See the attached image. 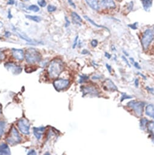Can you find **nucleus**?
<instances>
[{
  "instance_id": "nucleus-48",
  "label": "nucleus",
  "mask_w": 154,
  "mask_h": 155,
  "mask_svg": "<svg viewBox=\"0 0 154 155\" xmlns=\"http://www.w3.org/2000/svg\"><path fill=\"white\" fill-rule=\"evenodd\" d=\"M3 23L1 22V21H0V29L2 28L3 27Z\"/></svg>"
},
{
  "instance_id": "nucleus-50",
  "label": "nucleus",
  "mask_w": 154,
  "mask_h": 155,
  "mask_svg": "<svg viewBox=\"0 0 154 155\" xmlns=\"http://www.w3.org/2000/svg\"><path fill=\"white\" fill-rule=\"evenodd\" d=\"M26 1H29V0H26Z\"/></svg>"
},
{
  "instance_id": "nucleus-37",
  "label": "nucleus",
  "mask_w": 154,
  "mask_h": 155,
  "mask_svg": "<svg viewBox=\"0 0 154 155\" xmlns=\"http://www.w3.org/2000/svg\"><path fill=\"white\" fill-rule=\"evenodd\" d=\"M67 1L69 3V4H70L71 6H73L74 8H76V6H75V3L73 2L72 0H67Z\"/></svg>"
},
{
  "instance_id": "nucleus-45",
  "label": "nucleus",
  "mask_w": 154,
  "mask_h": 155,
  "mask_svg": "<svg viewBox=\"0 0 154 155\" xmlns=\"http://www.w3.org/2000/svg\"><path fill=\"white\" fill-rule=\"evenodd\" d=\"M7 17H8V18H9V19H11V18L13 17V16H12V14H11L10 9L9 10V12H8V16H7Z\"/></svg>"
},
{
  "instance_id": "nucleus-38",
  "label": "nucleus",
  "mask_w": 154,
  "mask_h": 155,
  "mask_svg": "<svg viewBox=\"0 0 154 155\" xmlns=\"http://www.w3.org/2000/svg\"><path fill=\"white\" fill-rule=\"evenodd\" d=\"M5 56H4V54L0 51V61H2L4 59Z\"/></svg>"
},
{
  "instance_id": "nucleus-7",
  "label": "nucleus",
  "mask_w": 154,
  "mask_h": 155,
  "mask_svg": "<svg viewBox=\"0 0 154 155\" xmlns=\"http://www.w3.org/2000/svg\"><path fill=\"white\" fill-rule=\"evenodd\" d=\"M53 87L58 91H60L67 88L70 85V81L67 79H55L53 83Z\"/></svg>"
},
{
  "instance_id": "nucleus-30",
  "label": "nucleus",
  "mask_w": 154,
  "mask_h": 155,
  "mask_svg": "<svg viewBox=\"0 0 154 155\" xmlns=\"http://www.w3.org/2000/svg\"><path fill=\"white\" fill-rule=\"evenodd\" d=\"M78 36L77 35V36H76L75 38L74 44H73V46H72L74 49H75L76 48V46L78 45Z\"/></svg>"
},
{
  "instance_id": "nucleus-28",
  "label": "nucleus",
  "mask_w": 154,
  "mask_h": 155,
  "mask_svg": "<svg viewBox=\"0 0 154 155\" xmlns=\"http://www.w3.org/2000/svg\"><path fill=\"white\" fill-rule=\"evenodd\" d=\"M57 10V7L55 6H52V5H49L48 6V11L49 12H54Z\"/></svg>"
},
{
  "instance_id": "nucleus-22",
  "label": "nucleus",
  "mask_w": 154,
  "mask_h": 155,
  "mask_svg": "<svg viewBox=\"0 0 154 155\" xmlns=\"http://www.w3.org/2000/svg\"><path fill=\"white\" fill-rule=\"evenodd\" d=\"M148 120L146 118H143L140 120V128L142 130H144L146 127H147V125L148 123Z\"/></svg>"
},
{
  "instance_id": "nucleus-3",
  "label": "nucleus",
  "mask_w": 154,
  "mask_h": 155,
  "mask_svg": "<svg viewBox=\"0 0 154 155\" xmlns=\"http://www.w3.org/2000/svg\"><path fill=\"white\" fill-rule=\"evenodd\" d=\"M6 141L11 145H17L21 142V137L18 130L14 126H12L10 130L9 135L7 136Z\"/></svg>"
},
{
  "instance_id": "nucleus-13",
  "label": "nucleus",
  "mask_w": 154,
  "mask_h": 155,
  "mask_svg": "<svg viewBox=\"0 0 154 155\" xmlns=\"http://www.w3.org/2000/svg\"><path fill=\"white\" fill-rule=\"evenodd\" d=\"M104 88H107V89L110 90L111 91H117L118 88L116 85L110 79H106L104 82Z\"/></svg>"
},
{
  "instance_id": "nucleus-35",
  "label": "nucleus",
  "mask_w": 154,
  "mask_h": 155,
  "mask_svg": "<svg viewBox=\"0 0 154 155\" xmlns=\"http://www.w3.org/2000/svg\"><path fill=\"white\" fill-rule=\"evenodd\" d=\"M122 58H123V60L125 61V63H126L127 65L129 67H130V64H129V63L128 60H127V58H126V57H125V56H122Z\"/></svg>"
},
{
  "instance_id": "nucleus-36",
  "label": "nucleus",
  "mask_w": 154,
  "mask_h": 155,
  "mask_svg": "<svg viewBox=\"0 0 154 155\" xmlns=\"http://www.w3.org/2000/svg\"><path fill=\"white\" fill-rule=\"evenodd\" d=\"M106 68L107 69V70H108L109 73H111V72H112V67H111V66L109 65H108L107 63H106Z\"/></svg>"
},
{
  "instance_id": "nucleus-19",
  "label": "nucleus",
  "mask_w": 154,
  "mask_h": 155,
  "mask_svg": "<svg viewBox=\"0 0 154 155\" xmlns=\"http://www.w3.org/2000/svg\"><path fill=\"white\" fill-rule=\"evenodd\" d=\"M72 18L75 23L81 26V23L82 22V19L78 13H76L75 12H72Z\"/></svg>"
},
{
  "instance_id": "nucleus-12",
  "label": "nucleus",
  "mask_w": 154,
  "mask_h": 155,
  "mask_svg": "<svg viewBox=\"0 0 154 155\" xmlns=\"http://www.w3.org/2000/svg\"><path fill=\"white\" fill-rule=\"evenodd\" d=\"M46 128L44 127H34L33 128V131H34V135L35 136V137L38 139V140H40L41 138L42 137V136L45 131Z\"/></svg>"
},
{
  "instance_id": "nucleus-44",
  "label": "nucleus",
  "mask_w": 154,
  "mask_h": 155,
  "mask_svg": "<svg viewBox=\"0 0 154 155\" xmlns=\"http://www.w3.org/2000/svg\"><path fill=\"white\" fill-rule=\"evenodd\" d=\"M10 35H11V33H10V32H9V31H7V32H5V37H6L8 38V37H9Z\"/></svg>"
},
{
  "instance_id": "nucleus-18",
  "label": "nucleus",
  "mask_w": 154,
  "mask_h": 155,
  "mask_svg": "<svg viewBox=\"0 0 154 155\" xmlns=\"http://www.w3.org/2000/svg\"><path fill=\"white\" fill-rule=\"evenodd\" d=\"M143 8L146 11H149L152 5V0H141Z\"/></svg>"
},
{
  "instance_id": "nucleus-40",
  "label": "nucleus",
  "mask_w": 154,
  "mask_h": 155,
  "mask_svg": "<svg viewBox=\"0 0 154 155\" xmlns=\"http://www.w3.org/2000/svg\"><path fill=\"white\" fill-rule=\"evenodd\" d=\"M81 54L83 55H86V54H90V52L87 49H83L81 52Z\"/></svg>"
},
{
  "instance_id": "nucleus-34",
  "label": "nucleus",
  "mask_w": 154,
  "mask_h": 155,
  "mask_svg": "<svg viewBox=\"0 0 154 155\" xmlns=\"http://www.w3.org/2000/svg\"><path fill=\"white\" fill-rule=\"evenodd\" d=\"M65 21H66V23H65V27H67L69 26V25H70L71 24V23L70 21H69V20H68V18L66 17H65Z\"/></svg>"
},
{
  "instance_id": "nucleus-42",
  "label": "nucleus",
  "mask_w": 154,
  "mask_h": 155,
  "mask_svg": "<svg viewBox=\"0 0 154 155\" xmlns=\"http://www.w3.org/2000/svg\"><path fill=\"white\" fill-rule=\"evenodd\" d=\"M15 3V0H8V2H7V4L9 5H13Z\"/></svg>"
},
{
  "instance_id": "nucleus-15",
  "label": "nucleus",
  "mask_w": 154,
  "mask_h": 155,
  "mask_svg": "<svg viewBox=\"0 0 154 155\" xmlns=\"http://www.w3.org/2000/svg\"><path fill=\"white\" fill-rule=\"evenodd\" d=\"M0 154H10V150L8 145L4 143L0 144Z\"/></svg>"
},
{
  "instance_id": "nucleus-5",
  "label": "nucleus",
  "mask_w": 154,
  "mask_h": 155,
  "mask_svg": "<svg viewBox=\"0 0 154 155\" xmlns=\"http://www.w3.org/2000/svg\"><path fill=\"white\" fill-rule=\"evenodd\" d=\"M127 106L132 108L138 117H141L143 115L144 107V102H136L135 101V100H132V101L127 103Z\"/></svg>"
},
{
  "instance_id": "nucleus-47",
  "label": "nucleus",
  "mask_w": 154,
  "mask_h": 155,
  "mask_svg": "<svg viewBox=\"0 0 154 155\" xmlns=\"http://www.w3.org/2000/svg\"><path fill=\"white\" fill-rule=\"evenodd\" d=\"M147 89L149 91H150V92H153L154 90H153V88H149V87H147Z\"/></svg>"
},
{
  "instance_id": "nucleus-25",
  "label": "nucleus",
  "mask_w": 154,
  "mask_h": 155,
  "mask_svg": "<svg viewBox=\"0 0 154 155\" xmlns=\"http://www.w3.org/2000/svg\"><path fill=\"white\" fill-rule=\"evenodd\" d=\"M89 79V76L85 74H83L82 75H80V80H79V83H83L84 82H85L86 80Z\"/></svg>"
},
{
  "instance_id": "nucleus-27",
  "label": "nucleus",
  "mask_w": 154,
  "mask_h": 155,
  "mask_svg": "<svg viewBox=\"0 0 154 155\" xmlns=\"http://www.w3.org/2000/svg\"><path fill=\"white\" fill-rule=\"evenodd\" d=\"M132 97L130 96H128L126 93L123 92L122 93V96L121 98V102H123V100H125V99H131Z\"/></svg>"
},
{
  "instance_id": "nucleus-6",
  "label": "nucleus",
  "mask_w": 154,
  "mask_h": 155,
  "mask_svg": "<svg viewBox=\"0 0 154 155\" xmlns=\"http://www.w3.org/2000/svg\"><path fill=\"white\" fill-rule=\"evenodd\" d=\"M17 125L22 134L26 135L30 134V124L27 119L25 118L20 119L17 122Z\"/></svg>"
},
{
  "instance_id": "nucleus-39",
  "label": "nucleus",
  "mask_w": 154,
  "mask_h": 155,
  "mask_svg": "<svg viewBox=\"0 0 154 155\" xmlns=\"http://www.w3.org/2000/svg\"><path fill=\"white\" fill-rule=\"evenodd\" d=\"M102 78V76L101 75H94L92 77V79L93 80H98V79H100Z\"/></svg>"
},
{
  "instance_id": "nucleus-31",
  "label": "nucleus",
  "mask_w": 154,
  "mask_h": 155,
  "mask_svg": "<svg viewBox=\"0 0 154 155\" xmlns=\"http://www.w3.org/2000/svg\"><path fill=\"white\" fill-rule=\"evenodd\" d=\"M98 45V41L95 39H94V40H92V42H91V46H92V47H94V48H95L97 47Z\"/></svg>"
},
{
  "instance_id": "nucleus-9",
  "label": "nucleus",
  "mask_w": 154,
  "mask_h": 155,
  "mask_svg": "<svg viewBox=\"0 0 154 155\" xmlns=\"http://www.w3.org/2000/svg\"><path fill=\"white\" fill-rule=\"evenodd\" d=\"M4 67L7 70L11 71L12 74L15 75L20 74L22 72V68L20 66L17 65L13 63H11V62L6 63L4 64Z\"/></svg>"
},
{
  "instance_id": "nucleus-41",
  "label": "nucleus",
  "mask_w": 154,
  "mask_h": 155,
  "mask_svg": "<svg viewBox=\"0 0 154 155\" xmlns=\"http://www.w3.org/2000/svg\"><path fill=\"white\" fill-rule=\"evenodd\" d=\"M134 66L137 68L138 69H141V66L139 65V64H138V63H137V62H134Z\"/></svg>"
},
{
  "instance_id": "nucleus-2",
  "label": "nucleus",
  "mask_w": 154,
  "mask_h": 155,
  "mask_svg": "<svg viewBox=\"0 0 154 155\" xmlns=\"http://www.w3.org/2000/svg\"><path fill=\"white\" fill-rule=\"evenodd\" d=\"M25 58L28 63L34 64L41 60V56L40 53L36 49L29 48L26 51Z\"/></svg>"
},
{
  "instance_id": "nucleus-17",
  "label": "nucleus",
  "mask_w": 154,
  "mask_h": 155,
  "mask_svg": "<svg viewBox=\"0 0 154 155\" xmlns=\"http://www.w3.org/2000/svg\"><path fill=\"white\" fill-rule=\"evenodd\" d=\"M146 114L150 118L154 119V105L150 104L146 108Z\"/></svg>"
},
{
  "instance_id": "nucleus-10",
  "label": "nucleus",
  "mask_w": 154,
  "mask_h": 155,
  "mask_svg": "<svg viewBox=\"0 0 154 155\" xmlns=\"http://www.w3.org/2000/svg\"><path fill=\"white\" fill-rule=\"evenodd\" d=\"M12 54L13 57L18 61H22L24 59V51L21 49H12Z\"/></svg>"
},
{
  "instance_id": "nucleus-24",
  "label": "nucleus",
  "mask_w": 154,
  "mask_h": 155,
  "mask_svg": "<svg viewBox=\"0 0 154 155\" xmlns=\"http://www.w3.org/2000/svg\"><path fill=\"white\" fill-rule=\"evenodd\" d=\"M28 9L30 11H32L34 12H38L40 11V7L37 6L36 5H30L28 7Z\"/></svg>"
},
{
  "instance_id": "nucleus-26",
  "label": "nucleus",
  "mask_w": 154,
  "mask_h": 155,
  "mask_svg": "<svg viewBox=\"0 0 154 155\" xmlns=\"http://www.w3.org/2000/svg\"><path fill=\"white\" fill-rule=\"evenodd\" d=\"M5 122L3 121H0V137H1L4 133V131L5 128Z\"/></svg>"
},
{
  "instance_id": "nucleus-23",
  "label": "nucleus",
  "mask_w": 154,
  "mask_h": 155,
  "mask_svg": "<svg viewBox=\"0 0 154 155\" xmlns=\"http://www.w3.org/2000/svg\"><path fill=\"white\" fill-rule=\"evenodd\" d=\"M148 128L149 131L151 133V134L154 137V122L151 121L148 122Z\"/></svg>"
},
{
  "instance_id": "nucleus-43",
  "label": "nucleus",
  "mask_w": 154,
  "mask_h": 155,
  "mask_svg": "<svg viewBox=\"0 0 154 155\" xmlns=\"http://www.w3.org/2000/svg\"><path fill=\"white\" fill-rule=\"evenodd\" d=\"M105 57L108 58V59H110L111 58V55L110 54H109L108 52H105Z\"/></svg>"
},
{
  "instance_id": "nucleus-46",
  "label": "nucleus",
  "mask_w": 154,
  "mask_h": 155,
  "mask_svg": "<svg viewBox=\"0 0 154 155\" xmlns=\"http://www.w3.org/2000/svg\"><path fill=\"white\" fill-rule=\"evenodd\" d=\"M138 85H139V80H138V79H135V85L136 87H138Z\"/></svg>"
},
{
  "instance_id": "nucleus-20",
  "label": "nucleus",
  "mask_w": 154,
  "mask_h": 155,
  "mask_svg": "<svg viewBox=\"0 0 154 155\" xmlns=\"http://www.w3.org/2000/svg\"><path fill=\"white\" fill-rule=\"evenodd\" d=\"M84 18H85L88 21H89V22L90 23V24H92V25H94V26H95V27H99V28H104V29H107L106 27H105V26H104L99 25L97 24V23H96L95 21H94L93 20L90 19L89 17L86 16V15H84Z\"/></svg>"
},
{
  "instance_id": "nucleus-21",
  "label": "nucleus",
  "mask_w": 154,
  "mask_h": 155,
  "mask_svg": "<svg viewBox=\"0 0 154 155\" xmlns=\"http://www.w3.org/2000/svg\"><path fill=\"white\" fill-rule=\"evenodd\" d=\"M26 18L30 20H32L34 21L35 22L38 23V22H40L41 19L40 18V17H38V16H33V15H26Z\"/></svg>"
},
{
  "instance_id": "nucleus-29",
  "label": "nucleus",
  "mask_w": 154,
  "mask_h": 155,
  "mask_svg": "<svg viewBox=\"0 0 154 155\" xmlns=\"http://www.w3.org/2000/svg\"><path fill=\"white\" fill-rule=\"evenodd\" d=\"M38 4L41 7H45L46 6V4H47V3H46L45 0H38Z\"/></svg>"
},
{
  "instance_id": "nucleus-49",
  "label": "nucleus",
  "mask_w": 154,
  "mask_h": 155,
  "mask_svg": "<svg viewBox=\"0 0 154 155\" xmlns=\"http://www.w3.org/2000/svg\"><path fill=\"white\" fill-rule=\"evenodd\" d=\"M0 113H1V107H0Z\"/></svg>"
},
{
  "instance_id": "nucleus-8",
  "label": "nucleus",
  "mask_w": 154,
  "mask_h": 155,
  "mask_svg": "<svg viewBox=\"0 0 154 155\" xmlns=\"http://www.w3.org/2000/svg\"><path fill=\"white\" fill-rule=\"evenodd\" d=\"M83 96L84 95H90L92 96H98L99 92L97 88L94 86H84L81 87Z\"/></svg>"
},
{
  "instance_id": "nucleus-1",
  "label": "nucleus",
  "mask_w": 154,
  "mask_h": 155,
  "mask_svg": "<svg viewBox=\"0 0 154 155\" xmlns=\"http://www.w3.org/2000/svg\"><path fill=\"white\" fill-rule=\"evenodd\" d=\"M64 64L60 59L53 60L50 62L48 67V73L50 79H57L63 72Z\"/></svg>"
},
{
  "instance_id": "nucleus-11",
  "label": "nucleus",
  "mask_w": 154,
  "mask_h": 155,
  "mask_svg": "<svg viewBox=\"0 0 154 155\" xmlns=\"http://www.w3.org/2000/svg\"><path fill=\"white\" fill-rule=\"evenodd\" d=\"M101 6L106 9H113L116 7V4L113 0H102L100 2Z\"/></svg>"
},
{
  "instance_id": "nucleus-33",
  "label": "nucleus",
  "mask_w": 154,
  "mask_h": 155,
  "mask_svg": "<svg viewBox=\"0 0 154 155\" xmlns=\"http://www.w3.org/2000/svg\"><path fill=\"white\" fill-rule=\"evenodd\" d=\"M27 154L28 155H36V153L35 151V150L32 149V150H30V151H29V152L27 153Z\"/></svg>"
},
{
  "instance_id": "nucleus-32",
  "label": "nucleus",
  "mask_w": 154,
  "mask_h": 155,
  "mask_svg": "<svg viewBox=\"0 0 154 155\" xmlns=\"http://www.w3.org/2000/svg\"><path fill=\"white\" fill-rule=\"evenodd\" d=\"M137 25H138V23H135L132 25H129L128 26L130 27L133 30H136L137 29Z\"/></svg>"
},
{
  "instance_id": "nucleus-4",
  "label": "nucleus",
  "mask_w": 154,
  "mask_h": 155,
  "mask_svg": "<svg viewBox=\"0 0 154 155\" xmlns=\"http://www.w3.org/2000/svg\"><path fill=\"white\" fill-rule=\"evenodd\" d=\"M153 39L154 35L152 31L150 29L146 30L143 34L141 40L142 47L144 51H146L148 49L149 46H150L151 42L153 41Z\"/></svg>"
},
{
  "instance_id": "nucleus-16",
  "label": "nucleus",
  "mask_w": 154,
  "mask_h": 155,
  "mask_svg": "<svg viewBox=\"0 0 154 155\" xmlns=\"http://www.w3.org/2000/svg\"><path fill=\"white\" fill-rule=\"evenodd\" d=\"M88 4L95 11H98L99 9V5L98 0H85Z\"/></svg>"
},
{
  "instance_id": "nucleus-14",
  "label": "nucleus",
  "mask_w": 154,
  "mask_h": 155,
  "mask_svg": "<svg viewBox=\"0 0 154 155\" xmlns=\"http://www.w3.org/2000/svg\"><path fill=\"white\" fill-rule=\"evenodd\" d=\"M13 31H15V32H16L18 34V35L23 40H25L28 43H34V42L32 40L30 39V38H29L24 32H22V31H21L20 29H17V28H13Z\"/></svg>"
}]
</instances>
